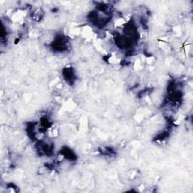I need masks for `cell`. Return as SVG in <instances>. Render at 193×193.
<instances>
[{
	"label": "cell",
	"mask_w": 193,
	"mask_h": 193,
	"mask_svg": "<svg viewBox=\"0 0 193 193\" xmlns=\"http://www.w3.org/2000/svg\"><path fill=\"white\" fill-rule=\"evenodd\" d=\"M63 76H64L65 79H67L68 81H73V79H75L74 73H73V70L71 68L65 69L64 71H63Z\"/></svg>",
	"instance_id": "7a4b0ae2"
},
{
	"label": "cell",
	"mask_w": 193,
	"mask_h": 193,
	"mask_svg": "<svg viewBox=\"0 0 193 193\" xmlns=\"http://www.w3.org/2000/svg\"><path fill=\"white\" fill-rule=\"evenodd\" d=\"M67 39L64 36H57L52 43V48L57 51H63L67 48Z\"/></svg>",
	"instance_id": "6da1fadb"
},
{
	"label": "cell",
	"mask_w": 193,
	"mask_h": 193,
	"mask_svg": "<svg viewBox=\"0 0 193 193\" xmlns=\"http://www.w3.org/2000/svg\"><path fill=\"white\" fill-rule=\"evenodd\" d=\"M62 153L67 159H70V160H73L74 158H76V155H74V153L73 152V151L71 150H69L68 149H64L62 150Z\"/></svg>",
	"instance_id": "3957f363"
}]
</instances>
